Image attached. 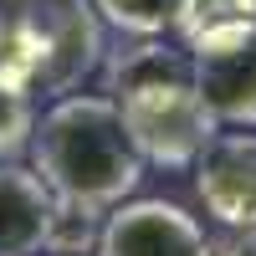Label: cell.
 Returning <instances> with one entry per match:
<instances>
[{
	"instance_id": "obj_10",
	"label": "cell",
	"mask_w": 256,
	"mask_h": 256,
	"mask_svg": "<svg viewBox=\"0 0 256 256\" xmlns=\"http://www.w3.org/2000/svg\"><path fill=\"white\" fill-rule=\"evenodd\" d=\"M256 16V0H180V16H174V31L180 41H200L205 31L216 26H230V20H246Z\"/></svg>"
},
{
	"instance_id": "obj_5",
	"label": "cell",
	"mask_w": 256,
	"mask_h": 256,
	"mask_svg": "<svg viewBox=\"0 0 256 256\" xmlns=\"http://www.w3.org/2000/svg\"><path fill=\"white\" fill-rule=\"evenodd\" d=\"M98 256H216L205 226L174 200L113 205L98 230Z\"/></svg>"
},
{
	"instance_id": "obj_6",
	"label": "cell",
	"mask_w": 256,
	"mask_h": 256,
	"mask_svg": "<svg viewBox=\"0 0 256 256\" xmlns=\"http://www.w3.org/2000/svg\"><path fill=\"white\" fill-rule=\"evenodd\" d=\"M195 195L226 230L256 226V134H216L195 154Z\"/></svg>"
},
{
	"instance_id": "obj_8",
	"label": "cell",
	"mask_w": 256,
	"mask_h": 256,
	"mask_svg": "<svg viewBox=\"0 0 256 256\" xmlns=\"http://www.w3.org/2000/svg\"><path fill=\"white\" fill-rule=\"evenodd\" d=\"M102 26H113L123 36H164L174 31L180 0H92Z\"/></svg>"
},
{
	"instance_id": "obj_4",
	"label": "cell",
	"mask_w": 256,
	"mask_h": 256,
	"mask_svg": "<svg viewBox=\"0 0 256 256\" xmlns=\"http://www.w3.org/2000/svg\"><path fill=\"white\" fill-rule=\"evenodd\" d=\"M190 77L216 123L256 128V16L190 41Z\"/></svg>"
},
{
	"instance_id": "obj_12",
	"label": "cell",
	"mask_w": 256,
	"mask_h": 256,
	"mask_svg": "<svg viewBox=\"0 0 256 256\" xmlns=\"http://www.w3.org/2000/svg\"><path fill=\"white\" fill-rule=\"evenodd\" d=\"M52 256H56V251H52Z\"/></svg>"
},
{
	"instance_id": "obj_1",
	"label": "cell",
	"mask_w": 256,
	"mask_h": 256,
	"mask_svg": "<svg viewBox=\"0 0 256 256\" xmlns=\"http://www.w3.org/2000/svg\"><path fill=\"white\" fill-rule=\"evenodd\" d=\"M31 169L62 205H77L88 216L123 205L144 180V159L123 128L118 98L102 92H62L36 118Z\"/></svg>"
},
{
	"instance_id": "obj_9",
	"label": "cell",
	"mask_w": 256,
	"mask_h": 256,
	"mask_svg": "<svg viewBox=\"0 0 256 256\" xmlns=\"http://www.w3.org/2000/svg\"><path fill=\"white\" fill-rule=\"evenodd\" d=\"M31 134H36V92L0 72V159L26 154Z\"/></svg>"
},
{
	"instance_id": "obj_7",
	"label": "cell",
	"mask_w": 256,
	"mask_h": 256,
	"mask_svg": "<svg viewBox=\"0 0 256 256\" xmlns=\"http://www.w3.org/2000/svg\"><path fill=\"white\" fill-rule=\"evenodd\" d=\"M56 195L36 169L0 159V256H41L52 246Z\"/></svg>"
},
{
	"instance_id": "obj_3",
	"label": "cell",
	"mask_w": 256,
	"mask_h": 256,
	"mask_svg": "<svg viewBox=\"0 0 256 256\" xmlns=\"http://www.w3.org/2000/svg\"><path fill=\"white\" fill-rule=\"evenodd\" d=\"M102 62L92 0H0V72L31 92H77Z\"/></svg>"
},
{
	"instance_id": "obj_11",
	"label": "cell",
	"mask_w": 256,
	"mask_h": 256,
	"mask_svg": "<svg viewBox=\"0 0 256 256\" xmlns=\"http://www.w3.org/2000/svg\"><path fill=\"white\" fill-rule=\"evenodd\" d=\"M216 256H256V226H246V230H230V236L216 246Z\"/></svg>"
},
{
	"instance_id": "obj_2",
	"label": "cell",
	"mask_w": 256,
	"mask_h": 256,
	"mask_svg": "<svg viewBox=\"0 0 256 256\" xmlns=\"http://www.w3.org/2000/svg\"><path fill=\"white\" fill-rule=\"evenodd\" d=\"M108 82L118 92L123 128H128L144 164L190 169L195 154L220 134L216 113L205 108L195 77H190V56L159 46L154 36H148V46L118 56Z\"/></svg>"
}]
</instances>
